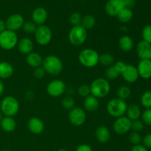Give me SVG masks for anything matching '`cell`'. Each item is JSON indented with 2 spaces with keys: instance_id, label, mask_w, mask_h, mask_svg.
<instances>
[{
  "instance_id": "43",
  "label": "cell",
  "mask_w": 151,
  "mask_h": 151,
  "mask_svg": "<svg viewBox=\"0 0 151 151\" xmlns=\"http://www.w3.org/2000/svg\"><path fill=\"white\" fill-rule=\"evenodd\" d=\"M114 66L116 67V69H117L118 72H119L121 75V73L123 72V70L125 69V66H126L127 64L125 63V62L119 60V61H117V62H116V63H114Z\"/></svg>"
},
{
  "instance_id": "46",
  "label": "cell",
  "mask_w": 151,
  "mask_h": 151,
  "mask_svg": "<svg viewBox=\"0 0 151 151\" xmlns=\"http://www.w3.org/2000/svg\"><path fill=\"white\" fill-rule=\"evenodd\" d=\"M123 1L124 4H125V7H127V8L131 9L135 5V0H123Z\"/></svg>"
},
{
  "instance_id": "51",
  "label": "cell",
  "mask_w": 151,
  "mask_h": 151,
  "mask_svg": "<svg viewBox=\"0 0 151 151\" xmlns=\"http://www.w3.org/2000/svg\"><path fill=\"white\" fill-rule=\"evenodd\" d=\"M1 151H10V150H1Z\"/></svg>"
},
{
  "instance_id": "11",
  "label": "cell",
  "mask_w": 151,
  "mask_h": 151,
  "mask_svg": "<svg viewBox=\"0 0 151 151\" xmlns=\"http://www.w3.org/2000/svg\"><path fill=\"white\" fill-rule=\"evenodd\" d=\"M132 121L130 120L126 116H122L116 118L113 124V130L118 135L127 134L131 130Z\"/></svg>"
},
{
  "instance_id": "38",
  "label": "cell",
  "mask_w": 151,
  "mask_h": 151,
  "mask_svg": "<svg viewBox=\"0 0 151 151\" xmlns=\"http://www.w3.org/2000/svg\"><path fill=\"white\" fill-rule=\"evenodd\" d=\"M82 16L79 13L74 12L69 16V22L73 26H78L81 25V21H82Z\"/></svg>"
},
{
  "instance_id": "32",
  "label": "cell",
  "mask_w": 151,
  "mask_h": 151,
  "mask_svg": "<svg viewBox=\"0 0 151 151\" xmlns=\"http://www.w3.org/2000/svg\"><path fill=\"white\" fill-rule=\"evenodd\" d=\"M140 102L143 107L151 109V90L146 91L142 94Z\"/></svg>"
},
{
  "instance_id": "6",
  "label": "cell",
  "mask_w": 151,
  "mask_h": 151,
  "mask_svg": "<svg viewBox=\"0 0 151 151\" xmlns=\"http://www.w3.org/2000/svg\"><path fill=\"white\" fill-rule=\"evenodd\" d=\"M88 38V31L81 25L73 26L68 34V39L71 44L79 47L83 45Z\"/></svg>"
},
{
  "instance_id": "3",
  "label": "cell",
  "mask_w": 151,
  "mask_h": 151,
  "mask_svg": "<svg viewBox=\"0 0 151 151\" xmlns=\"http://www.w3.org/2000/svg\"><path fill=\"white\" fill-rule=\"evenodd\" d=\"M100 55L96 50L91 48H86L81 50L78 55V60L83 66L93 68L99 63Z\"/></svg>"
},
{
  "instance_id": "27",
  "label": "cell",
  "mask_w": 151,
  "mask_h": 151,
  "mask_svg": "<svg viewBox=\"0 0 151 151\" xmlns=\"http://www.w3.org/2000/svg\"><path fill=\"white\" fill-rule=\"evenodd\" d=\"M133 16L134 13L131 9L127 8V7H124L120 12L117 14L116 18L122 24H126L131 22V19H133Z\"/></svg>"
},
{
  "instance_id": "9",
  "label": "cell",
  "mask_w": 151,
  "mask_h": 151,
  "mask_svg": "<svg viewBox=\"0 0 151 151\" xmlns=\"http://www.w3.org/2000/svg\"><path fill=\"white\" fill-rule=\"evenodd\" d=\"M47 94L52 97H59L63 95L66 90V85L60 79H55L50 81L47 86Z\"/></svg>"
},
{
  "instance_id": "19",
  "label": "cell",
  "mask_w": 151,
  "mask_h": 151,
  "mask_svg": "<svg viewBox=\"0 0 151 151\" xmlns=\"http://www.w3.org/2000/svg\"><path fill=\"white\" fill-rule=\"evenodd\" d=\"M18 50L19 52L24 55H27L29 53L33 52L34 44L33 41L27 37H24V38H21L19 40V42L17 44Z\"/></svg>"
},
{
  "instance_id": "20",
  "label": "cell",
  "mask_w": 151,
  "mask_h": 151,
  "mask_svg": "<svg viewBox=\"0 0 151 151\" xmlns=\"http://www.w3.org/2000/svg\"><path fill=\"white\" fill-rule=\"evenodd\" d=\"M83 106L84 110L88 112H94L98 109L100 106V101L99 99L95 97L94 96L90 95L87 96L86 97L84 98L83 100Z\"/></svg>"
},
{
  "instance_id": "21",
  "label": "cell",
  "mask_w": 151,
  "mask_h": 151,
  "mask_svg": "<svg viewBox=\"0 0 151 151\" xmlns=\"http://www.w3.org/2000/svg\"><path fill=\"white\" fill-rule=\"evenodd\" d=\"M95 137L99 142H108L111 138V133L109 128L105 125H100L97 127L95 131Z\"/></svg>"
},
{
  "instance_id": "4",
  "label": "cell",
  "mask_w": 151,
  "mask_h": 151,
  "mask_svg": "<svg viewBox=\"0 0 151 151\" xmlns=\"http://www.w3.org/2000/svg\"><path fill=\"white\" fill-rule=\"evenodd\" d=\"M20 105L16 97L13 96H7L4 97L0 103V111L4 116H16L19 111Z\"/></svg>"
},
{
  "instance_id": "50",
  "label": "cell",
  "mask_w": 151,
  "mask_h": 151,
  "mask_svg": "<svg viewBox=\"0 0 151 151\" xmlns=\"http://www.w3.org/2000/svg\"><path fill=\"white\" fill-rule=\"evenodd\" d=\"M57 151H67L66 150V149H63V148H60L59 149V150H58Z\"/></svg>"
},
{
  "instance_id": "49",
  "label": "cell",
  "mask_w": 151,
  "mask_h": 151,
  "mask_svg": "<svg viewBox=\"0 0 151 151\" xmlns=\"http://www.w3.org/2000/svg\"><path fill=\"white\" fill-rule=\"evenodd\" d=\"M2 118H3L2 114H1V112L0 111V122H1V119H2Z\"/></svg>"
},
{
  "instance_id": "1",
  "label": "cell",
  "mask_w": 151,
  "mask_h": 151,
  "mask_svg": "<svg viewBox=\"0 0 151 151\" xmlns=\"http://www.w3.org/2000/svg\"><path fill=\"white\" fill-rule=\"evenodd\" d=\"M89 86L91 95L98 99L106 97L111 91V84L106 78H97L91 82Z\"/></svg>"
},
{
  "instance_id": "37",
  "label": "cell",
  "mask_w": 151,
  "mask_h": 151,
  "mask_svg": "<svg viewBox=\"0 0 151 151\" xmlns=\"http://www.w3.org/2000/svg\"><path fill=\"white\" fill-rule=\"evenodd\" d=\"M141 118L145 125L151 126V109H146L142 112Z\"/></svg>"
},
{
  "instance_id": "14",
  "label": "cell",
  "mask_w": 151,
  "mask_h": 151,
  "mask_svg": "<svg viewBox=\"0 0 151 151\" xmlns=\"http://www.w3.org/2000/svg\"><path fill=\"white\" fill-rule=\"evenodd\" d=\"M122 78L128 83H134L139 78L138 71L136 66L131 64H127L123 72L121 73Z\"/></svg>"
},
{
  "instance_id": "26",
  "label": "cell",
  "mask_w": 151,
  "mask_h": 151,
  "mask_svg": "<svg viewBox=\"0 0 151 151\" xmlns=\"http://www.w3.org/2000/svg\"><path fill=\"white\" fill-rule=\"evenodd\" d=\"M134 40L129 35H122L119 39V47L122 51L128 52L134 49Z\"/></svg>"
},
{
  "instance_id": "42",
  "label": "cell",
  "mask_w": 151,
  "mask_h": 151,
  "mask_svg": "<svg viewBox=\"0 0 151 151\" xmlns=\"http://www.w3.org/2000/svg\"><path fill=\"white\" fill-rule=\"evenodd\" d=\"M143 143V145L147 148L151 149V133L146 134L144 137H143L142 140Z\"/></svg>"
},
{
  "instance_id": "40",
  "label": "cell",
  "mask_w": 151,
  "mask_h": 151,
  "mask_svg": "<svg viewBox=\"0 0 151 151\" xmlns=\"http://www.w3.org/2000/svg\"><path fill=\"white\" fill-rule=\"evenodd\" d=\"M144 127L145 124L140 119L132 121V123H131V130H133V131H134V132H141L144 129Z\"/></svg>"
},
{
  "instance_id": "28",
  "label": "cell",
  "mask_w": 151,
  "mask_h": 151,
  "mask_svg": "<svg viewBox=\"0 0 151 151\" xmlns=\"http://www.w3.org/2000/svg\"><path fill=\"white\" fill-rule=\"evenodd\" d=\"M96 24V19L91 15H86L82 18L81 25L87 31L94 27Z\"/></svg>"
},
{
  "instance_id": "45",
  "label": "cell",
  "mask_w": 151,
  "mask_h": 151,
  "mask_svg": "<svg viewBox=\"0 0 151 151\" xmlns=\"http://www.w3.org/2000/svg\"><path fill=\"white\" fill-rule=\"evenodd\" d=\"M131 151H148L147 147H145L143 145H134V147L131 148Z\"/></svg>"
},
{
  "instance_id": "29",
  "label": "cell",
  "mask_w": 151,
  "mask_h": 151,
  "mask_svg": "<svg viewBox=\"0 0 151 151\" xmlns=\"http://www.w3.org/2000/svg\"><path fill=\"white\" fill-rule=\"evenodd\" d=\"M99 63L102 66L109 67V66H111L114 64V57L112 55L109 54V53H103V54L100 55Z\"/></svg>"
},
{
  "instance_id": "33",
  "label": "cell",
  "mask_w": 151,
  "mask_h": 151,
  "mask_svg": "<svg viewBox=\"0 0 151 151\" xmlns=\"http://www.w3.org/2000/svg\"><path fill=\"white\" fill-rule=\"evenodd\" d=\"M37 25L32 21H27L24 23L22 29L27 34H34L37 28Z\"/></svg>"
},
{
  "instance_id": "18",
  "label": "cell",
  "mask_w": 151,
  "mask_h": 151,
  "mask_svg": "<svg viewBox=\"0 0 151 151\" xmlns=\"http://www.w3.org/2000/svg\"><path fill=\"white\" fill-rule=\"evenodd\" d=\"M28 130L33 134H41L44 131V123L40 118L32 116L27 122Z\"/></svg>"
},
{
  "instance_id": "34",
  "label": "cell",
  "mask_w": 151,
  "mask_h": 151,
  "mask_svg": "<svg viewBox=\"0 0 151 151\" xmlns=\"http://www.w3.org/2000/svg\"><path fill=\"white\" fill-rule=\"evenodd\" d=\"M75 100H74V99L72 98V97H70V96H67V97H64L61 102L62 107L64 109H66V110L69 111L70 110H72L73 108L75 107Z\"/></svg>"
},
{
  "instance_id": "8",
  "label": "cell",
  "mask_w": 151,
  "mask_h": 151,
  "mask_svg": "<svg viewBox=\"0 0 151 151\" xmlns=\"http://www.w3.org/2000/svg\"><path fill=\"white\" fill-rule=\"evenodd\" d=\"M34 37L36 43L40 46H47L52 39V32L47 25H40L37 27Z\"/></svg>"
},
{
  "instance_id": "2",
  "label": "cell",
  "mask_w": 151,
  "mask_h": 151,
  "mask_svg": "<svg viewBox=\"0 0 151 151\" xmlns=\"http://www.w3.org/2000/svg\"><path fill=\"white\" fill-rule=\"evenodd\" d=\"M42 66L46 73L51 75H58L63 69V63L60 58L54 55H50L44 58Z\"/></svg>"
},
{
  "instance_id": "30",
  "label": "cell",
  "mask_w": 151,
  "mask_h": 151,
  "mask_svg": "<svg viewBox=\"0 0 151 151\" xmlns=\"http://www.w3.org/2000/svg\"><path fill=\"white\" fill-rule=\"evenodd\" d=\"M116 94H117L118 98L121 99V100H126L131 95V90L128 86H121L118 88L117 91H116Z\"/></svg>"
},
{
  "instance_id": "52",
  "label": "cell",
  "mask_w": 151,
  "mask_h": 151,
  "mask_svg": "<svg viewBox=\"0 0 151 151\" xmlns=\"http://www.w3.org/2000/svg\"><path fill=\"white\" fill-rule=\"evenodd\" d=\"M150 5H151V4H150Z\"/></svg>"
},
{
  "instance_id": "23",
  "label": "cell",
  "mask_w": 151,
  "mask_h": 151,
  "mask_svg": "<svg viewBox=\"0 0 151 151\" xmlns=\"http://www.w3.org/2000/svg\"><path fill=\"white\" fill-rule=\"evenodd\" d=\"M1 129L6 133H12L16 129L17 123L15 119L11 116H4L0 122Z\"/></svg>"
},
{
  "instance_id": "48",
  "label": "cell",
  "mask_w": 151,
  "mask_h": 151,
  "mask_svg": "<svg viewBox=\"0 0 151 151\" xmlns=\"http://www.w3.org/2000/svg\"><path fill=\"white\" fill-rule=\"evenodd\" d=\"M4 91V83H3L2 81L0 80V97L2 95Z\"/></svg>"
},
{
  "instance_id": "44",
  "label": "cell",
  "mask_w": 151,
  "mask_h": 151,
  "mask_svg": "<svg viewBox=\"0 0 151 151\" xmlns=\"http://www.w3.org/2000/svg\"><path fill=\"white\" fill-rule=\"evenodd\" d=\"M75 151H93V150L91 147V146H89L88 145L82 144L78 146Z\"/></svg>"
},
{
  "instance_id": "53",
  "label": "cell",
  "mask_w": 151,
  "mask_h": 151,
  "mask_svg": "<svg viewBox=\"0 0 151 151\" xmlns=\"http://www.w3.org/2000/svg\"><path fill=\"white\" fill-rule=\"evenodd\" d=\"M150 60H151V59H150Z\"/></svg>"
},
{
  "instance_id": "41",
  "label": "cell",
  "mask_w": 151,
  "mask_h": 151,
  "mask_svg": "<svg viewBox=\"0 0 151 151\" xmlns=\"http://www.w3.org/2000/svg\"><path fill=\"white\" fill-rule=\"evenodd\" d=\"M32 74H33L34 78H36V79H42V78H44L47 73H46L45 70H44L42 66H39V67L34 69Z\"/></svg>"
},
{
  "instance_id": "16",
  "label": "cell",
  "mask_w": 151,
  "mask_h": 151,
  "mask_svg": "<svg viewBox=\"0 0 151 151\" xmlns=\"http://www.w3.org/2000/svg\"><path fill=\"white\" fill-rule=\"evenodd\" d=\"M47 18H48V13L47 10L42 7H38L34 9L33 11L31 14V19L32 22L37 25H43L47 22Z\"/></svg>"
},
{
  "instance_id": "25",
  "label": "cell",
  "mask_w": 151,
  "mask_h": 151,
  "mask_svg": "<svg viewBox=\"0 0 151 151\" xmlns=\"http://www.w3.org/2000/svg\"><path fill=\"white\" fill-rule=\"evenodd\" d=\"M14 68L13 65L7 61L0 62V80L7 79L13 75Z\"/></svg>"
},
{
  "instance_id": "31",
  "label": "cell",
  "mask_w": 151,
  "mask_h": 151,
  "mask_svg": "<svg viewBox=\"0 0 151 151\" xmlns=\"http://www.w3.org/2000/svg\"><path fill=\"white\" fill-rule=\"evenodd\" d=\"M105 75H106V78L107 80H115L119 78V75H121L118 72L117 69H116L114 65H112V66L107 67V69H106V72H105Z\"/></svg>"
},
{
  "instance_id": "7",
  "label": "cell",
  "mask_w": 151,
  "mask_h": 151,
  "mask_svg": "<svg viewBox=\"0 0 151 151\" xmlns=\"http://www.w3.org/2000/svg\"><path fill=\"white\" fill-rule=\"evenodd\" d=\"M19 37L16 32L6 29L0 33V47L2 50H12L17 47Z\"/></svg>"
},
{
  "instance_id": "17",
  "label": "cell",
  "mask_w": 151,
  "mask_h": 151,
  "mask_svg": "<svg viewBox=\"0 0 151 151\" xmlns=\"http://www.w3.org/2000/svg\"><path fill=\"white\" fill-rule=\"evenodd\" d=\"M137 69L139 78L145 80L151 78V60H140Z\"/></svg>"
},
{
  "instance_id": "24",
  "label": "cell",
  "mask_w": 151,
  "mask_h": 151,
  "mask_svg": "<svg viewBox=\"0 0 151 151\" xmlns=\"http://www.w3.org/2000/svg\"><path fill=\"white\" fill-rule=\"evenodd\" d=\"M126 116L131 121L139 119L142 115V111L139 106L135 103H131L128 106L126 110Z\"/></svg>"
},
{
  "instance_id": "5",
  "label": "cell",
  "mask_w": 151,
  "mask_h": 151,
  "mask_svg": "<svg viewBox=\"0 0 151 151\" xmlns=\"http://www.w3.org/2000/svg\"><path fill=\"white\" fill-rule=\"evenodd\" d=\"M127 107H128V104L125 100L115 97L108 102L106 110L110 116L116 119V118L125 116Z\"/></svg>"
},
{
  "instance_id": "10",
  "label": "cell",
  "mask_w": 151,
  "mask_h": 151,
  "mask_svg": "<svg viewBox=\"0 0 151 151\" xmlns=\"http://www.w3.org/2000/svg\"><path fill=\"white\" fill-rule=\"evenodd\" d=\"M68 118L72 125L76 127L83 125L86 120V113L81 107H75L69 111Z\"/></svg>"
},
{
  "instance_id": "15",
  "label": "cell",
  "mask_w": 151,
  "mask_h": 151,
  "mask_svg": "<svg viewBox=\"0 0 151 151\" xmlns=\"http://www.w3.org/2000/svg\"><path fill=\"white\" fill-rule=\"evenodd\" d=\"M137 56L140 60H150L151 59V44L142 41H139L136 47Z\"/></svg>"
},
{
  "instance_id": "47",
  "label": "cell",
  "mask_w": 151,
  "mask_h": 151,
  "mask_svg": "<svg viewBox=\"0 0 151 151\" xmlns=\"http://www.w3.org/2000/svg\"><path fill=\"white\" fill-rule=\"evenodd\" d=\"M6 29H7V27H6L5 22L2 19H0V33L5 30Z\"/></svg>"
},
{
  "instance_id": "13",
  "label": "cell",
  "mask_w": 151,
  "mask_h": 151,
  "mask_svg": "<svg viewBox=\"0 0 151 151\" xmlns=\"http://www.w3.org/2000/svg\"><path fill=\"white\" fill-rule=\"evenodd\" d=\"M125 7L123 0H109L105 5V10L109 16L114 17Z\"/></svg>"
},
{
  "instance_id": "39",
  "label": "cell",
  "mask_w": 151,
  "mask_h": 151,
  "mask_svg": "<svg viewBox=\"0 0 151 151\" xmlns=\"http://www.w3.org/2000/svg\"><path fill=\"white\" fill-rule=\"evenodd\" d=\"M78 94H79V96L82 97H86L87 96L90 95L91 94V91H90V86L88 85H83L80 86L79 88H78Z\"/></svg>"
},
{
  "instance_id": "35",
  "label": "cell",
  "mask_w": 151,
  "mask_h": 151,
  "mask_svg": "<svg viewBox=\"0 0 151 151\" xmlns=\"http://www.w3.org/2000/svg\"><path fill=\"white\" fill-rule=\"evenodd\" d=\"M128 140H129L130 142L133 145H139L142 142V138L141 135H140L139 133L138 132H131V134L128 136Z\"/></svg>"
},
{
  "instance_id": "22",
  "label": "cell",
  "mask_w": 151,
  "mask_h": 151,
  "mask_svg": "<svg viewBox=\"0 0 151 151\" xmlns=\"http://www.w3.org/2000/svg\"><path fill=\"white\" fill-rule=\"evenodd\" d=\"M43 58L39 53L36 52H32L29 55H26V62L30 67H32L33 69L39 66H42L43 63Z\"/></svg>"
},
{
  "instance_id": "12",
  "label": "cell",
  "mask_w": 151,
  "mask_h": 151,
  "mask_svg": "<svg viewBox=\"0 0 151 151\" xmlns=\"http://www.w3.org/2000/svg\"><path fill=\"white\" fill-rule=\"evenodd\" d=\"M24 22V19L22 15L19 13H13L9 16L5 21L6 27L9 30L16 32L22 29Z\"/></svg>"
},
{
  "instance_id": "36",
  "label": "cell",
  "mask_w": 151,
  "mask_h": 151,
  "mask_svg": "<svg viewBox=\"0 0 151 151\" xmlns=\"http://www.w3.org/2000/svg\"><path fill=\"white\" fill-rule=\"evenodd\" d=\"M142 37L143 41L151 44V25H146L142 30Z\"/></svg>"
}]
</instances>
